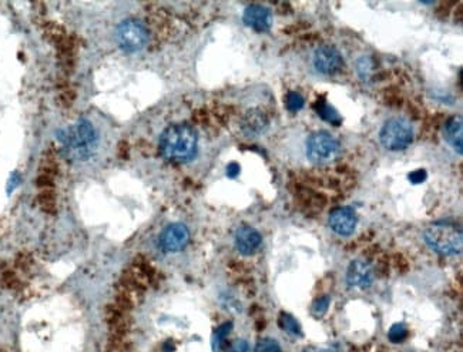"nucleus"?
I'll use <instances>...</instances> for the list:
<instances>
[{
  "label": "nucleus",
  "mask_w": 463,
  "mask_h": 352,
  "mask_svg": "<svg viewBox=\"0 0 463 352\" xmlns=\"http://www.w3.org/2000/svg\"><path fill=\"white\" fill-rule=\"evenodd\" d=\"M261 234L250 225H243L236 232V247L243 256H253L261 247Z\"/></svg>",
  "instance_id": "9b49d317"
},
{
  "label": "nucleus",
  "mask_w": 463,
  "mask_h": 352,
  "mask_svg": "<svg viewBox=\"0 0 463 352\" xmlns=\"http://www.w3.org/2000/svg\"><path fill=\"white\" fill-rule=\"evenodd\" d=\"M161 156L173 163H188L197 156L198 136L188 125H173L160 137Z\"/></svg>",
  "instance_id": "f257e3e1"
},
{
  "label": "nucleus",
  "mask_w": 463,
  "mask_h": 352,
  "mask_svg": "<svg viewBox=\"0 0 463 352\" xmlns=\"http://www.w3.org/2000/svg\"><path fill=\"white\" fill-rule=\"evenodd\" d=\"M388 338L392 344H399V342H404L406 338H408V328L405 324L402 322H398V324H394L389 331H388Z\"/></svg>",
  "instance_id": "a211bd4d"
},
{
  "label": "nucleus",
  "mask_w": 463,
  "mask_h": 352,
  "mask_svg": "<svg viewBox=\"0 0 463 352\" xmlns=\"http://www.w3.org/2000/svg\"><path fill=\"white\" fill-rule=\"evenodd\" d=\"M268 117L263 110L251 108L243 117L241 130L247 137H257L268 129Z\"/></svg>",
  "instance_id": "ddd939ff"
},
{
  "label": "nucleus",
  "mask_w": 463,
  "mask_h": 352,
  "mask_svg": "<svg viewBox=\"0 0 463 352\" xmlns=\"http://www.w3.org/2000/svg\"><path fill=\"white\" fill-rule=\"evenodd\" d=\"M314 108H315L316 114L321 117L322 120H325V122H328V123H331L333 126H339L341 125L342 119H341L339 113L331 104H328L325 100H318L315 103Z\"/></svg>",
  "instance_id": "2eb2a0df"
},
{
  "label": "nucleus",
  "mask_w": 463,
  "mask_h": 352,
  "mask_svg": "<svg viewBox=\"0 0 463 352\" xmlns=\"http://www.w3.org/2000/svg\"><path fill=\"white\" fill-rule=\"evenodd\" d=\"M304 104H305V100L298 91H290L287 94V108L290 111L297 113L304 107Z\"/></svg>",
  "instance_id": "6ab92c4d"
},
{
  "label": "nucleus",
  "mask_w": 463,
  "mask_h": 352,
  "mask_svg": "<svg viewBox=\"0 0 463 352\" xmlns=\"http://www.w3.org/2000/svg\"><path fill=\"white\" fill-rule=\"evenodd\" d=\"M341 144L328 132H316L307 142V156L312 163L324 164L332 161L339 153Z\"/></svg>",
  "instance_id": "423d86ee"
},
{
  "label": "nucleus",
  "mask_w": 463,
  "mask_h": 352,
  "mask_svg": "<svg viewBox=\"0 0 463 352\" xmlns=\"http://www.w3.org/2000/svg\"><path fill=\"white\" fill-rule=\"evenodd\" d=\"M57 137L66 154L77 161L90 159L96 152V146L98 142V136L94 126L84 119H80L70 127L63 129Z\"/></svg>",
  "instance_id": "f03ea898"
},
{
  "label": "nucleus",
  "mask_w": 463,
  "mask_h": 352,
  "mask_svg": "<svg viewBox=\"0 0 463 352\" xmlns=\"http://www.w3.org/2000/svg\"><path fill=\"white\" fill-rule=\"evenodd\" d=\"M19 184H21V176L18 173H13L8 181V193L11 194Z\"/></svg>",
  "instance_id": "393cba45"
},
{
  "label": "nucleus",
  "mask_w": 463,
  "mask_h": 352,
  "mask_svg": "<svg viewBox=\"0 0 463 352\" xmlns=\"http://www.w3.org/2000/svg\"><path fill=\"white\" fill-rule=\"evenodd\" d=\"M314 66L319 73L332 76L342 69L343 60L335 47L321 46L314 53Z\"/></svg>",
  "instance_id": "6e6552de"
},
{
  "label": "nucleus",
  "mask_w": 463,
  "mask_h": 352,
  "mask_svg": "<svg viewBox=\"0 0 463 352\" xmlns=\"http://www.w3.org/2000/svg\"><path fill=\"white\" fill-rule=\"evenodd\" d=\"M244 23L256 32H268L273 26V15L268 8L260 5H251L244 11Z\"/></svg>",
  "instance_id": "f8f14e48"
},
{
  "label": "nucleus",
  "mask_w": 463,
  "mask_h": 352,
  "mask_svg": "<svg viewBox=\"0 0 463 352\" xmlns=\"http://www.w3.org/2000/svg\"><path fill=\"white\" fill-rule=\"evenodd\" d=\"M229 352H250V345L244 339H239L233 346H231Z\"/></svg>",
  "instance_id": "5701e85b"
},
{
  "label": "nucleus",
  "mask_w": 463,
  "mask_h": 352,
  "mask_svg": "<svg viewBox=\"0 0 463 352\" xmlns=\"http://www.w3.org/2000/svg\"><path fill=\"white\" fill-rule=\"evenodd\" d=\"M379 139L382 146L388 150H405L413 142V129L405 119H391L384 125Z\"/></svg>",
  "instance_id": "20e7f679"
},
{
  "label": "nucleus",
  "mask_w": 463,
  "mask_h": 352,
  "mask_svg": "<svg viewBox=\"0 0 463 352\" xmlns=\"http://www.w3.org/2000/svg\"><path fill=\"white\" fill-rule=\"evenodd\" d=\"M240 171H241V167H240L239 163H229V164L227 166V177H229V178H236V177H239Z\"/></svg>",
  "instance_id": "b1692460"
},
{
  "label": "nucleus",
  "mask_w": 463,
  "mask_h": 352,
  "mask_svg": "<svg viewBox=\"0 0 463 352\" xmlns=\"http://www.w3.org/2000/svg\"><path fill=\"white\" fill-rule=\"evenodd\" d=\"M304 352H336L333 348H326V346H309L305 348Z\"/></svg>",
  "instance_id": "a878e982"
},
{
  "label": "nucleus",
  "mask_w": 463,
  "mask_h": 352,
  "mask_svg": "<svg viewBox=\"0 0 463 352\" xmlns=\"http://www.w3.org/2000/svg\"><path fill=\"white\" fill-rule=\"evenodd\" d=\"M231 328H233V324H231V322H224L222 325H219L215 329L214 336H212V342H211V346H212V351L214 352H219L221 351L222 342L228 336V334L231 332Z\"/></svg>",
  "instance_id": "dca6fc26"
},
{
  "label": "nucleus",
  "mask_w": 463,
  "mask_h": 352,
  "mask_svg": "<svg viewBox=\"0 0 463 352\" xmlns=\"http://www.w3.org/2000/svg\"><path fill=\"white\" fill-rule=\"evenodd\" d=\"M190 242V231L181 222L170 224L160 236V246L167 253H178L187 247Z\"/></svg>",
  "instance_id": "0eeeda50"
},
{
  "label": "nucleus",
  "mask_w": 463,
  "mask_h": 352,
  "mask_svg": "<svg viewBox=\"0 0 463 352\" xmlns=\"http://www.w3.org/2000/svg\"><path fill=\"white\" fill-rule=\"evenodd\" d=\"M115 42L126 53L143 50L149 42V32L139 21H125L115 30Z\"/></svg>",
  "instance_id": "39448f33"
},
{
  "label": "nucleus",
  "mask_w": 463,
  "mask_h": 352,
  "mask_svg": "<svg viewBox=\"0 0 463 352\" xmlns=\"http://www.w3.org/2000/svg\"><path fill=\"white\" fill-rule=\"evenodd\" d=\"M426 177H428V173L423 169H418V170L409 173V176H408V178L412 184H421L426 180Z\"/></svg>",
  "instance_id": "4be33fe9"
},
{
  "label": "nucleus",
  "mask_w": 463,
  "mask_h": 352,
  "mask_svg": "<svg viewBox=\"0 0 463 352\" xmlns=\"http://www.w3.org/2000/svg\"><path fill=\"white\" fill-rule=\"evenodd\" d=\"M463 125L462 117L453 115L445 125V139L446 142L459 153L462 154V140H463Z\"/></svg>",
  "instance_id": "4468645a"
},
{
  "label": "nucleus",
  "mask_w": 463,
  "mask_h": 352,
  "mask_svg": "<svg viewBox=\"0 0 463 352\" xmlns=\"http://www.w3.org/2000/svg\"><path fill=\"white\" fill-rule=\"evenodd\" d=\"M280 325H281V328H282L284 331H287V332L291 334V335L299 336V335L302 334L298 321H297L294 317H291L290 314H281Z\"/></svg>",
  "instance_id": "f3484780"
},
{
  "label": "nucleus",
  "mask_w": 463,
  "mask_h": 352,
  "mask_svg": "<svg viewBox=\"0 0 463 352\" xmlns=\"http://www.w3.org/2000/svg\"><path fill=\"white\" fill-rule=\"evenodd\" d=\"M254 352H281L280 344L273 338H263L256 345Z\"/></svg>",
  "instance_id": "aec40b11"
},
{
  "label": "nucleus",
  "mask_w": 463,
  "mask_h": 352,
  "mask_svg": "<svg viewBox=\"0 0 463 352\" xmlns=\"http://www.w3.org/2000/svg\"><path fill=\"white\" fill-rule=\"evenodd\" d=\"M374 270L365 260H355L350 264L346 271V281L354 288H368L374 283Z\"/></svg>",
  "instance_id": "9d476101"
},
{
  "label": "nucleus",
  "mask_w": 463,
  "mask_h": 352,
  "mask_svg": "<svg viewBox=\"0 0 463 352\" xmlns=\"http://www.w3.org/2000/svg\"><path fill=\"white\" fill-rule=\"evenodd\" d=\"M329 302H331L329 295H324V297L318 298V300L312 304V312H314L316 317H322V315L328 311Z\"/></svg>",
  "instance_id": "412c9836"
},
{
  "label": "nucleus",
  "mask_w": 463,
  "mask_h": 352,
  "mask_svg": "<svg viewBox=\"0 0 463 352\" xmlns=\"http://www.w3.org/2000/svg\"><path fill=\"white\" fill-rule=\"evenodd\" d=\"M358 224L357 212L350 207L335 208L329 215V227L338 236H351Z\"/></svg>",
  "instance_id": "1a4fd4ad"
},
{
  "label": "nucleus",
  "mask_w": 463,
  "mask_h": 352,
  "mask_svg": "<svg viewBox=\"0 0 463 352\" xmlns=\"http://www.w3.org/2000/svg\"><path fill=\"white\" fill-rule=\"evenodd\" d=\"M423 237L426 244L442 256H456L462 251V231L453 224L435 222L425 229Z\"/></svg>",
  "instance_id": "7ed1b4c3"
}]
</instances>
